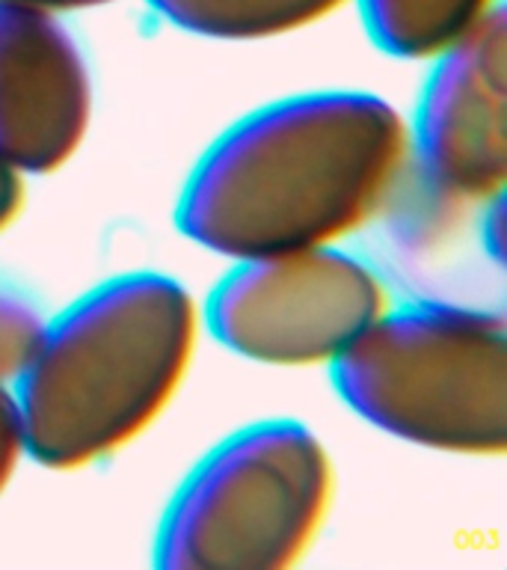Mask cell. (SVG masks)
<instances>
[{
  "label": "cell",
  "mask_w": 507,
  "mask_h": 570,
  "mask_svg": "<svg viewBox=\"0 0 507 570\" xmlns=\"http://www.w3.org/2000/svg\"><path fill=\"white\" fill-rule=\"evenodd\" d=\"M409 176L407 116L368 89L274 98L222 128L178 187L176 226L213 256L341 244Z\"/></svg>",
  "instance_id": "cell-1"
},
{
  "label": "cell",
  "mask_w": 507,
  "mask_h": 570,
  "mask_svg": "<svg viewBox=\"0 0 507 570\" xmlns=\"http://www.w3.org/2000/svg\"><path fill=\"white\" fill-rule=\"evenodd\" d=\"M202 333L193 292L146 267L107 276L48 315L12 383L27 461L87 470L140 440L176 401Z\"/></svg>",
  "instance_id": "cell-2"
},
{
  "label": "cell",
  "mask_w": 507,
  "mask_h": 570,
  "mask_svg": "<svg viewBox=\"0 0 507 570\" xmlns=\"http://www.w3.org/2000/svg\"><path fill=\"white\" fill-rule=\"evenodd\" d=\"M338 401L400 443L457 458L507 445V324L460 301L389 303L327 365Z\"/></svg>",
  "instance_id": "cell-3"
},
{
  "label": "cell",
  "mask_w": 507,
  "mask_h": 570,
  "mask_svg": "<svg viewBox=\"0 0 507 570\" xmlns=\"http://www.w3.org/2000/svg\"><path fill=\"white\" fill-rule=\"evenodd\" d=\"M336 466L291 416L256 419L208 449L178 481L151 534L158 570H285L327 523Z\"/></svg>",
  "instance_id": "cell-4"
},
{
  "label": "cell",
  "mask_w": 507,
  "mask_h": 570,
  "mask_svg": "<svg viewBox=\"0 0 507 570\" xmlns=\"http://www.w3.org/2000/svg\"><path fill=\"white\" fill-rule=\"evenodd\" d=\"M391 303L371 262L341 244L231 262L199 303L229 354L276 368L329 365Z\"/></svg>",
  "instance_id": "cell-5"
},
{
  "label": "cell",
  "mask_w": 507,
  "mask_h": 570,
  "mask_svg": "<svg viewBox=\"0 0 507 570\" xmlns=\"http://www.w3.org/2000/svg\"><path fill=\"white\" fill-rule=\"evenodd\" d=\"M409 173L439 208H484L507 181L505 7L434 60L407 116Z\"/></svg>",
  "instance_id": "cell-6"
},
{
  "label": "cell",
  "mask_w": 507,
  "mask_h": 570,
  "mask_svg": "<svg viewBox=\"0 0 507 570\" xmlns=\"http://www.w3.org/2000/svg\"><path fill=\"white\" fill-rule=\"evenodd\" d=\"M96 87L62 16L0 3V160L53 176L87 142Z\"/></svg>",
  "instance_id": "cell-7"
},
{
  "label": "cell",
  "mask_w": 507,
  "mask_h": 570,
  "mask_svg": "<svg viewBox=\"0 0 507 570\" xmlns=\"http://www.w3.org/2000/svg\"><path fill=\"white\" fill-rule=\"evenodd\" d=\"M362 30L386 57L427 62L478 30L501 0H350Z\"/></svg>",
  "instance_id": "cell-8"
},
{
  "label": "cell",
  "mask_w": 507,
  "mask_h": 570,
  "mask_svg": "<svg viewBox=\"0 0 507 570\" xmlns=\"http://www.w3.org/2000/svg\"><path fill=\"white\" fill-rule=\"evenodd\" d=\"M169 27L217 42H265L297 33L350 0H146Z\"/></svg>",
  "instance_id": "cell-9"
},
{
  "label": "cell",
  "mask_w": 507,
  "mask_h": 570,
  "mask_svg": "<svg viewBox=\"0 0 507 570\" xmlns=\"http://www.w3.org/2000/svg\"><path fill=\"white\" fill-rule=\"evenodd\" d=\"M44 315L39 303L24 294L18 285L0 279V386L12 390V383L36 354V345L42 338Z\"/></svg>",
  "instance_id": "cell-10"
},
{
  "label": "cell",
  "mask_w": 507,
  "mask_h": 570,
  "mask_svg": "<svg viewBox=\"0 0 507 570\" xmlns=\"http://www.w3.org/2000/svg\"><path fill=\"white\" fill-rule=\"evenodd\" d=\"M27 461L24 434H21V422H18L16 401L12 390L0 386V497L16 479L18 466Z\"/></svg>",
  "instance_id": "cell-11"
},
{
  "label": "cell",
  "mask_w": 507,
  "mask_h": 570,
  "mask_svg": "<svg viewBox=\"0 0 507 570\" xmlns=\"http://www.w3.org/2000/svg\"><path fill=\"white\" fill-rule=\"evenodd\" d=\"M24 178L0 160V235L18 220L24 208Z\"/></svg>",
  "instance_id": "cell-12"
},
{
  "label": "cell",
  "mask_w": 507,
  "mask_h": 570,
  "mask_svg": "<svg viewBox=\"0 0 507 570\" xmlns=\"http://www.w3.org/2000/svg\"><path fill=\"white\" fill-rule=\"evenodd\" d=\"M9 7H27L42 9V12H53V16H69V12H87V9H101L119 0H0Z\"/></svg>",
  "instance_id": "cell-13"
}]
</instances>
